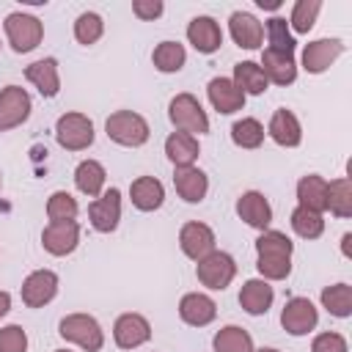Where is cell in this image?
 Returning <instances> with one entry per match:
<instances>
[{
  "label": "cell",
  "instance_id": "7dc6e473",
  "mask_svg": "<svg viewBox=\"0 0 352 352\" xmlns=\"http://www.w3.org/2000/svg\"><path fill=\"white\" fill-rule=\"evenodd\" d=\"M253 352H280V349H275V346H261V349H253Z\"/></svg>",
  "mask_w": 352,
  "mask_h": 352
},
{
  "label": "cell",
  "instance_id": "6da1fadb",
  "mask_svg": "<svg viewBox=\"0 0 352 352\" xmlns=\"http://www.w3.org/2000/svg\"><path fill=\"white\" fill-rule=\"evenodd\" d=\"M294 245L283 231L267 228L256 239V270L264 280H283L292 272Z\"/></svg>",
  "mask_w": 352,
  "mask_h": 352
},
{
  "label": "cell",
  "instance_id": "f35d334b",
  "mask_svg": "<svg viewBox=\"0 0 352 352\" xmlns=\"http://www.w3.org/2000/svg\"><path fill=\"white\" fill-rule=\"evenodd\" d=\"M102 33H104V22H102V16L96 11H85V14H80L74 19V38L80 44H85V47L96 44L102 38Z\"/></svg>",
  "mask_w": 352,
  "mask_h": 352
},
{
  "label": "cell",
  "instance_id": "ba28073f",
  "mask_svg": "<svg viewBox=\"0 0 352 352\" xmlns=\"http://www.w3.org/2000/svg\"><path fill=\"white\" fill-rule=\"evenodd\" d=\"M33 102L22 85H6L0 91V132L14 129L30 118Z\"/></svg>",
  "mask_w": 352,
  "mask_h": 352
},
{
  "label": "cell",
  "instance_id": "d4e9b609",
  "mask_svg": "<svg viewBox=\"0 0 352 352\" xmlns=\"http://www.w3.org/2000/svg\"><path fill=\"white\" fill-rule=\"evenodd\" d=\"M173 187H176V192H179L182 201H187V204H201V201L206 198V192H209V179H206V173H204L201 168H195V165H190V168H176V170H173Z\"/></svg>",
  "mask_w": 352,
  "mask_h": 352
},
{
  "label": "cell",
  "instance_id": "8d00e7d4",
  "mask_svg": "<svg viewBox=\"0 0 352 352\" xmlns=\"http://www.w3.org/2000/svg\"><path fill=\"white\" fill-rule=\"evenodd\" d=\"M77 212H80V206H77L74 195H72V192H66V190H55V192L47 198V217H50V223L74 220V217H77Z\"/></svg>",
  "mask_w": 352,
  "mask_h": 352
},
{
  "label": "cell",
  "instance_id": "2e32d148",
  "mask_svg": "<svg viewBox=\"0 0 352 352\" xmlns=\"http://www.w3.org/2000/svg\"><path fill=\"white\" fill-rule=\"evenodd\" d=\"M179 316L190 327H206L217 316V302L204 292H187L179 300Z\"/></svg>",
  "mask_w": 352,
  "mask_h": 352
},
{
  "label": "cell",
  "instance_id": "5b68a950",
  "mask_svg": "<svg viewBox=\"0 0 352 352\" xmlns=\"http://www.w3.org/2000/svg\"><path fill=\"white\" fill-rule=\"evenodd\" d=\"M3 28H6V38H8L11 50L19 52V55L36 50V47L41 44V38H44V25H41V19L33 16V14H25V11L8 14L6 22H3Z\"/></svg>",
  "mask_w": 352,
  "mask_h": 352
},
{
  "label": "cell",
  "instance_id": "8992f818",
  "mask_svg": "<svg viewBox=\"0 0 352 352\" xmlns=\"http://www.w3.org/2000/svg\"><path fill=\"white\" fill-rule=\"evenodd\" d=\"M195 275H198L201 286H206L212 292H223L236 275V261L226 250H212L209 256L195 261Z\"/></svg>",
  "mask_w": 352,
  "mask_h": 352
},
{
  "label": "cell",
  "instance_id": "484cf974",
  "mask_svg": "<svg viewBox=\"0 0 352 352\" xmlns=\"http://www.w3.org/2000/svg\"><path fill=\"white\" fill-rule=\"evenodd\" d=\"M129 201L135 209L140 212H154L162 206L165 201V187L160 179L154 176H138L132 184H129Z\"/></svg>",
  "mask_w": 352,
  "mask_h": 352
},
{
  "label": "cell",
  "instance_id": "e0dca14e",
  "mask_svg": "<svg viewBox=\"0 0 352 352\" xmlns=\"http://www.w3.org/2000/svg\"><path fill=\"white\" fill-rule=\"evenodd\" d=\"M187 41L201 55H212V52H217L223 47V30H220V25L212 16L201 14V16H192L190 19V25H187Z\"/></svg>",
  "mask_w": 352,
  "mask_h": 352
},
{
  "label": "cell",
  "instance_id": "30bf717a",
  "mask_svg": "<svg viewBox=\"0 0 352 352\" xmlns=\"http://www.w3.org/2000/svg\"><path fill=\"white\" fill-rule=\"evenodd\" d=\"M88 217H91V226L99 234L116 231L118 228V220H121V190L118 187H110L99 198H94L88 204Z\"/></svg>",
  "mask_w": 352,
  "mask_h": 352
},
{
  "label": "cell",
  "instance_id": "ac0fdd59",
  "mask_svg": "<svg viewBox=\"0 0 352 352\" xmlns=\"http://www.w3.org/2000/svg\"><path fill=\"white\" fill-rule=\"evenodd\" d=\"M206 96H209L212 107H214L220 116H231V113L242 110V107H245V99H248V96L234 85L231 77H212L209 85H206Z\"/></svg>",
  "mask_w": 352,
  "mask_h": 352
},
{
  "label": "cell",
  "instance_id": "d590c367",
  "mask_svg": "<svg viewBox=\"0 0 352 352\" xmlns=\"http://www.w3.org/2000/svg\"><path fill=\"white\" fill-rule=\"evenodd\" d=\"M264 126H261V121L258 118H239V121H234V126H231V140L239 146V148H258L261 143H264Z\"/></svg>",
  "mask_w": 352,
  "mask_h": 352
},
{
  "label": "cell",
  "instance_id": "83f0119b",
  "mask_svg": "<svg viewBox=\"0 0 352 352\" xmlns=\"http://www.w3.org/2000/svg\"><path fill=\"white\" fill-rule=\"evenodd\" d=\"M297 206H305L311 212H327V179L319 173H305L297 182Z\"/></svg>",
  "mask_w": 352,
  "mask_h": 352
},
{
  "label": "cell",
  "instance_id": "277c9868",
  "mask_svg": "<svg viewBox=\"0 0 352 352\" xmlns=\"http://www.w3.org/2000/svg\"><path fill=\"white\" fill-rule=\"evenodd\" d=\"M60 338L77 344L85 352H99L104 346V330L91 314H69L58 324Z\"/></svg>",
  "mask_w": 352,
  "mask_h": 352
},
{
  "label": "cell",
  "instance_id": "cb8c5ba5",
  "mask_svg": "<svg viewBox=\"0 0 352 352\" xmlns=\"http://www.w3.org/2000/svg\"><path fill=\"white\" fill-rule=\"evenodd\" d=\"M272 300H275V289H272L270 280H264V278H250V280H245L242 289H239V305H242V311L250 314V316L267 314L270 305H272Z\"/></svg>",
  "mask_w": 352,
  "mask_h": 352
},
{
  "label": "cell",
  "instance_id": "74e56055",
  "mask_svg": "<svg viewBox=\"0 0 352 352\" xmlns=\"http://www.w3.org/2000/svg\"><path fill=\"white\" fill-rule=\"evenodd\" d=\"M319 11H322V3H319V0H297V3L292 6L289 30H294V33H308V30L314 28Z\"/></svg>",
  "mask_w": 352,
  "mask_h": 352
},
{
  "label": "cell",
  "instance_id": "f1b7e54d",
  "mask_svg": "<svg viewBox=\"0 0 352 352\" xmlns=\"http://www.w3.org/2000/svg\"><path fill=\"white\" fill-rule=\"evenodd\" d=\"M104 182H107V170L96 160H82L74 168V187L88 198H99L104 192Z\"/></svg>",
  "mask_w": 352,
  "mask_h": 352
},
{
  "label": "cell",
  "instance_id": "ab89813d",
  "mask_svg": "<svg viewBox=\"0 0 352 352\" xmlns=\"http://www.w3.org/2000/svg\"><path fill=\"white\" fill-rule=\"evenodd\" d=\"M267 38H270V50H275V52H292L294 55L297 41H294V36L289 30V22L283 16H270L267 19Z\"/></svg>",
  "mask_w": 352,
  "mask_h": 352
},
{
  "label": "cell",
  "instance_id": "d6a6232c",
  "mask_svg": "<svg viewBox=\"0 0 352 352\" xmlns=\"http://www.w3.org/2000/svg\"><path fill=\"white\" fill-rule=\"evenodd\" d=\"M184 60H187V52H184V47H182L179 41H160V44L154 47V52H151V63H154V69L162 72V74L179 72V69L184 66Z\"/></svg>",
  "mask_w": 352,
  "mask_h": 352
},
{
  "label": "cell",
  "instance_id": "4fadbf2b",
  "mask_svg": "<svg viewBox=\"0 0 352 352\" xmlns=\"http://www.w3.org/2000/svg\"><path fill=\"white\" fill-rule=\"evenodd\" d=\"M214 231L206 226V223H198V220H190L182 226L179 231V248L187 258L192 261H201L204 256H209L214 250Z\"/></svg>",
  "mask_w": 352,
  "mask_h": 352
},
{
  "label": "cell",
  "instance_id": "681fc988",
  "mask_svg": "<svg viewBox=\"0 0 352 352\" xmlns=\"http://www.w3.org/2000/svg\"><path fill=\"white\" fill-rule=\"evenodd\" d=\"M0 187H3V179H0Z\"/></svg>",
  "mask_w": 352,
  "mask_h": 352
},
{
  "label": "cell",
  "instance_id": "f546056e",
  "mask_svg": "<svg viewBox=\"0 0 352 352\" xmlns=\"http://www.w3.org/2000/svg\"><path fill=\"white\" fill-rule=\"evenodd\" d=\"M234 85L248 96H261L264 91H267V77H264V72H261V66L258 63H253V60H239L236 66H234Z\"/></svg>",
  "mask_w": 352,
  "mask_h": 352
},
{
  "label": "cell",
  "instance_id": "ee69618b",
  "mask_svg": "<svg viewBox=\"0 0 352 352\" xmlns=\"http://www.w3.org/2000/svg\"><path fill=\"white\" fill-rule=\"evenodd\" d=\"M11 311V294L8 292H0V319Z\"/></svg>",
  "mask_w": 352,
  "mask_h": 352
},
{
  "label": "cell",
  "instance_id": "4dcf8cb0",
  "mask_svg": "<svg viewBox=\"0 0 352 352\" xmlns=\"http://www.w3.org/2000/svg\"><path fill=\"white\" fill-rule=\"evenodd\" d=\"M212 346H214V352H253L256 349L250 333L245 327H239V324L220 327L214 333V338H212Z\"/></svg>",
  "mask_w": 352,
  "mask_h": 352
},
{
  "label": "cell",
  "instance_id": "603a6c76",
  "mask_svg": "<svg viewBox=\"0 0 352 352\" xmlns=\"http://www.w3.org/2000/svg\"><path fill=\"white\" fill-rule=\"evenodd\" d=\"M267 135H270L278 146H283V148H294V146H300V140H302L300 118H297L292 110L278 107V110L272 113L270 124H267Z\"/></svg>",
  "mask_w": 352,
  "mask_h": 352
},
{
  "label": "cell",
  "instance_id": "836d02e7",
  "mask_svg": "<svg viewBox=\"0 0 352 352\" xmlns=\"http://www.w3.org/2000/svg\"><path fill=\"white\" fill-rule=\"evenodd\" d=\"M322 305L327 308L330 316L346 319L352 316V286L349 283H333L322 289Z\"/></svg>",
  "mask_w": 352,
  "mask_h": 352
},
{
  "label": "cell",
  "instance_id": "1f68e13d",
  "mask_svg": "<svg viewBox=\"0 0 352 352\" xmlns=\"http://www.w3.org/2000/svg\"><path fill=\"white\" fill-rule=\"evenodd\" d=\"M327 209L341 220L352 217V179L349 176H338L327 182Z\"/></svg>",
  "mask_w": 352,
  "mask_h": 352
},
{
  "label": "cell",
  "instance_id": "9c48e42d",
  "mask_svg": "<svg viewBox=\"0 0 352 352\" xmlns=\"http://www.w3.org/2000/svg\"><path fill=\"white\" fill-rule=\"evenodd\" d=\"M319 322V311L308 297H292L286 300L280 311V324L289 336H308Z\"/></svg>",
  "mask_w": 352,
  "mask_h": 352
},
{
  "label": "cell",
  "instance_id": "bcb514c9",
  "mask_svg": "<svg viewBox=\"0 0 352 352\" xmlns=\"http://www.w3.org/2000/svg\"><path fill=\"white\" fill-rule=\"evenodd\" d=\"M256 3H258V8H267V11L280 8V3H278V0H256Z\"/></svg>",
  "mask_w": 352,
  "mask_h": 352
},
{
  "label": "cell",
  "instance_id": "52a82bcc",
  "mask_svg": "<svg viewBox=\"0 0 352 352\" xmlns=\"http://www.w3.org/2000/svg\"><path fill=\"white\" fill-rule=\"evenodd\" d=\"M55 140L66 151H82L94 143V121L85 113H63L55 124Z\"/></svg>",
  "mask_w": 352,
  "mask_h": 352
},
{
  "label": "cell",
  "instance_id": "4316f807",
  "mask_svg": "<svg viewBox=\"0 0 352 352\" xmlns=\"http://www.w3.org/2000/svg\"><path fill=\"white\" fill-rule=\"evenodd\" d=\"M165 154L173 162V168H190V165H195V160L201 154L198 138L187 135V132H170L165 138Z\"/></svg>",
  "mask_w": 352,
  "mask_h": 352
},
{
  "label": "cell",
  "instance_id": "7bdbcfd3",
  "mask_svg": "<svg viewBox=\"0 0 352 352\" xmlns=\"http://www.w3.org/2000/svg\"><path fill=\"white\" fill-rule=\"evenodd\" d=\"M162 11H165L162 0H135L132 3V14L138 19H143V22H151V19L162 16Z\"/></svg>",
  "mask_w": 352,
  "mask_h": 352
},
{
  "label": "cell",
  "instance_id": "5bb4252c",
  "mask_svg": "<svg viewBox=\"0 0 352 352\" xmlns=\"http://www.w3.org/2000/svg\"><path fill=\"white\" fill-rule=\"evenodd\" d=\"M151 338V324L143 314H121L113 324V341L121 349H138Z\"/></svg>",
  "mask_w": 352,
  "mask_h": 352
},
{
  "label": "cell",
  "instance_id": "d6986e66",
  "mask_svg": "<svg viewBox=\"0 0 352 352\" xmlns=\"http://www.w3.org/2000/svg\"><path fill=\"white\" fill-rule=\"evenodd\" d=\"M236 214L239 220H245L250 228H258V231H267L272 223V206L258 190H248L236 198Z\"/></svg>",
  "mask_w": 352,
  "mask_h": 352
},
{
  "label": "cell",
  "instance_id": "b9f144b4",
  "mask_svg": "<svg viewBox=\"0 0 352 352\" xmlns=\"http://www.w3.org/2000/svg\"><path fill=\"white\" fill-rule=\"evenodd\" d=\"M311 352H349V344L341 333H319L314 341H311Z\"/></svg>",
  "mask_w": 352,
  "mask_h": 352
},
{
  "label": "cell",
  "instance_id": "e575fe53",
  "mask_svg": "<svg viewBox=\"0 0 352 352\" xmlns=\"http://www.w3.org/2000/svg\"><path fill=\"white\" fill-rule=\"evenodd\" d=\"M289 223H292L294 234H297V236H302V239H319V236H322V231H324V217H322L319 212L305 209V206H294V212H292Z\"/></svg>",
  "mask_w": 352,
  "mask_h": 352
},
{
  "label": "cell",
  "instance_id": "9a60e30c",
  "mask_svg": "<svg viewBox=\"0 0 352 352\" xmlns=\"http://www.w3.org/2000/svg\"><path fill=\"white\" fill-rule=\"evenodd\" d=\"M41 245L50 256H69L80 245V226L77 220H63V223H50L41 231Z\"/></svg>",
  "mask_w": 352,
  "mask_h": 352
},
{
  "label": "cell",
  "instance_id": "3957f363",
  "mask_svg": "<svg viewBox=\"0 0 352 352\" xmlns=\"http://www.w3.org/2000/svg\"><path fill=\"white\" fill-rule=\"evenodd\" d=\"M168 118L176 126V132H187L195 138L209 132V116L192 94H176L168 104Z\"/></svg>",
  "mask_w": 352,
  "mask_h": 352
},
{
  "label": "cell",
  "instance_id": "8fae6325",
  "mask_svg": "<svg viewBox=\"0 0 352 352\" xmlns=\"http://www.w3.org/2000/svg\"><path fill=\"white\" fill-rule=\"evenodd\" d=\"M344 41L341 38H316V41H308L302 47V69L308 74H322L327 72L338 55H344Z\"/></svg>",
  "mask_w": 352,
  "mask_h": 352
},
{
  "label": "cell",
  "instance_id": "60d3db41",
  "mask_svg": "<svg viewBox=\"0 0 352 352\" xmlns=\"http://www.w3.org/2000/svg\"><path fill=\"white\" fill-rule=\"evenodd\" d=\"M0 352H28V333L19 324L0 327Z\"/></svg>",
  "mask_w": 352,
  "mask_h": 352
},
{
  "label": "cell",
  "instance_id": "ffe728a7",
  "mask_svg": "<svg viewBox=\"0 0 352 352\" xmlns=\"http://www.w3.org/2000/svg\"><path fill=\"white\" fill-rule=\"evenodd\" d=\"M228 30L234 44L242 50H258L264 41V25L250 11H234L228 16Z\"/></svg>",
  "mask_w": 352,
  "mask_h": 352
},
{
  "label": "cell",
  "instance_id": "7c38bea8",
  "mask_svg": "<svg viewBox=\"0 0 352 352\" xmlns=\"http://www.w3.org/2000/svg\"><path fill=\"white\" fill-rule=\"evenodd\" d=\"M58 294V275L52 270H33L22 280V302L28 308H44Z\"/></svg>",
  "mask_w": 352,
  "mask_h": 352
},
{
  "label": "cell",
  "instance_id": "7a4b0ae2",
  "mask_svg": "<svg viewBox=\"0 0 352 352\" xmlns=\"http://www.w3.org/2000/svg\"><path fill=\"white\" fill-rule=\"evenodd\" d=\"M104 132L113 143L118 146H126V148H138L148 140L151 129H148V121L140 116V113H132V110H116L107 116L104 121Z\"/></svg>",
  "mask_w": 352,
  "mask_h": 352
},
{
  "label": "cell",
  "instance_id": "c3c4849f",
  "mask_svg": "<svg viewBox=\"0 0 352 352\" xmlns=\"http://www.w3.org/2000/svg\"><path fill=\"white\" fill-rule=\"evenodd\" d=\"M55 352H69V349H55Z\"/></svg>",
  "mask_w": 352,
  "mask_h": 352
},
{
  "label": "cell",
  "instance_id": "44dd1931",
  "mask_svg": "<svg viewBox=\"0 0 352 352\" xmlns=\"http://www.w3.org/2000/svg\"><path fill=\"white\" fill-rule=\"evenodd\" d=\"M25 77H28V82H30L44 99H52V96H58V91H60V72H58V60H55V58L33 60L30 66H25Z\"/></svg>",
  "mask_w": 352,
  "mask_h": 352
},
{
  "label": "cell",
  "instance_id": "7402d4cb",
  "mask_svg": "<svg viewBox=\"0 0 352 352\" xmlns=\"http://www.w3.org/2000/svg\"><path fill=\"white\" fill-rule=\"evenodd\" d=\"M261 72L267 77V82H275V85H292L297 80V63H294V55L292 52H275V50H264L261 52Z\"/></svg>",
  "mask_w": 352,
  "mask_h": 352
},
{
  "label": "cell",
  "instance_id": "f6af8a7d",
  "mask_svg": "<svg viewBox=\"0 0 352 352\" xmlns=\"http://www.w3.org/2000/svg\"><path fill=\"white\" fill-rule=\"evenodd\" d=\"M349 242H352V234L346 231V234L341 236V253H344L346 258H352V250H349Z\"/></svg>",
  "mask_w": 352,
  "mask_h": 352
}]
</instances>
